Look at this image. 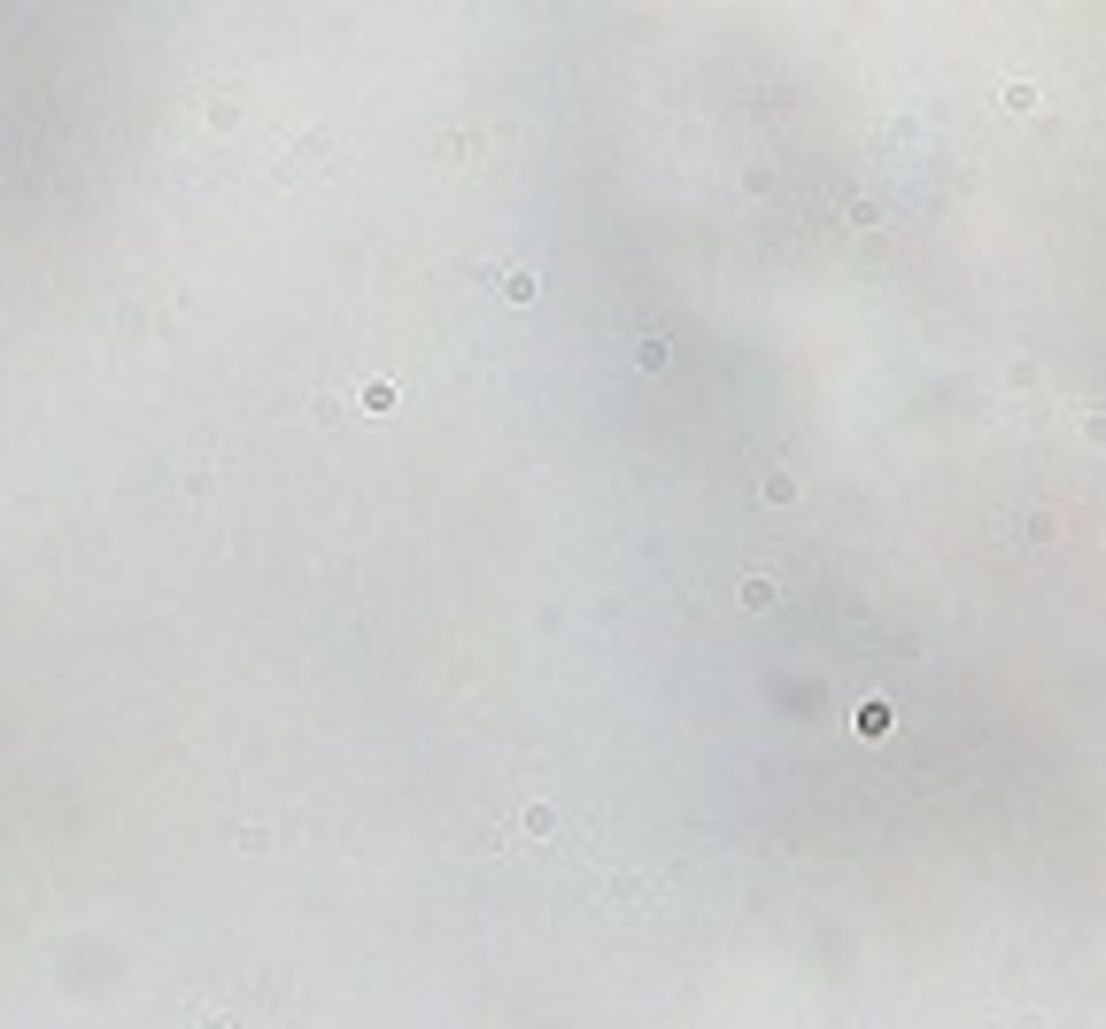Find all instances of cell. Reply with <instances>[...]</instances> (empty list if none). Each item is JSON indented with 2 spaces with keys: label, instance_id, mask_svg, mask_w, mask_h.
<instances>
[{
  "label": "cell",
  "instance_id": "1",
  "mask_svg": "<svg viewBox=\"0 0 1106 1029\" xmlns=\"http://www.w3.org/2000/svg\"><path fill=\"white\" fill-rule=\"evenodd\" d=\"M202 1029H240V1022H233V1014H202Z\"/></svg>",
  "mask_w": 1106,
  "mask_h": 1029
}]
</instances>
